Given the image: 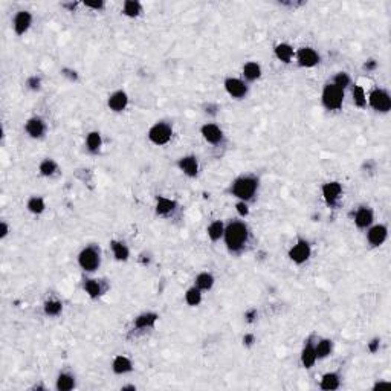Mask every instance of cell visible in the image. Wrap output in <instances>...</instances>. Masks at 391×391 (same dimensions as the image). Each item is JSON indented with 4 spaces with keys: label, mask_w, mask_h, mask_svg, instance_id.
<instances>
[{
    "label": "cell",
    "mask_w": 391,
    "mask_h": 391,
    "mask_svg": "<svg viewBox=\"0 0 391 391\" xmlns=\"http://www.w3.org/2000/svg\"><path fill=\"white\" fill-rule=\"evenodd\" d=\"M243 341H245L246 346H251V344L254 342V336H252V335H246V336L243 338Z\"/></svg>",
    "instance_id": "cell-45"
},
{
    "label": "cell",
    "mask_w": 391,
    "mask_h": 391,
    "mask_svg": "<svg viewBox=\"0 0 391 391\" xmlns=\"http://www.w3.org/2000/svg\"><path fill=\"white\" fill-rule=\"evenodd\" d=\"M235 210H237V213H238V215H240V217H246V215L249 214L248 203H246V202H243V200H240V202H237V203H235Z\"/></svg>",
    "instance_id": "cell-39"
},
{
    "label": "cell",
    "mask_w": 391,
    "mask_h": 391,
    "mask_svg": "<svg viewBox=\"0 0 391 391\" xmlns=\"http://www.w3.org/2000/svg\"><path fill=\"white\" fill-rule=\"evenodd\" d=\"M339 384H341V377H339V374L335 373V371H330V373H326L323 377H321L319 387H321V390L332 391V390L339 388Z\"/></svg>",
    "instance_id": "cell-22"
},
{
    "label": "cell",
    "mask_w": 391,
    "mask_h": 391,
    "mask_svg": "<svg viewBox=\"0 0 391 391\" xmlns=\"http://www.w3.org/2000/svg\"><path fill=\"white\" fill-rule=\"evenodd\" d=\"M26 208L29 213L32 214H41L46 208V203H44V199L40 197V196H32V197L28 200L26 203Z\"/></svg>",
    "instance_id": "cell-32"
},
{
    "label": "cell",
    "mask_w": 391,
    "mask_h": 391,
    "mask_svg": "<svg viewBox=\"0 0 391 391\" xmlns=\"http://www.w3.org/2000/svg\"><path fill=\"white\" fill-rule=\"evenodd\" d=\"M129 104V97L124 90H117L109 97L107 106L112 112H122Z\"/></svg>",
    "instance_id": "cell-15"
},
{
    "label": "cell",
    "mask_w": 391,
    "mask_h": 391,
    "mask_svg": "<svg viewBox=\"0 0 391 391\" xmlns=\"http://www.w3.org/2000/svg\"><path fill=\"white\" fill-rule=\"evenodd\" d=\"M352 97H353V102H354V106H358V107H365L367 106V97H365V92L361 86L358 84H354L353 89H352Z\"/></svg>",
    "instance_id": "cell-36"
},
{
    "label": "cell",
    "mask_w": 391,
    "mask_h": 391,
    "mask_svg": "<svg viewBox=\"0 0 391 391\" xmlns=\"http://www.w3.org/2000/svg\"><path fill=\"white\" fill-rule=\"evenodd\" d=\"M374 67H376V61H373V60L367 61V63L364 64V69H367V71H371V69H374Z\"/></svg>",
    "instance_id": "cell-44"
},
{
    "label": "cell",
    "mask_w": 391,
    "mask_h": 391,
    "mask_svg": "<svg viewBox=\"0 0 391 391\" xmlns=\"http://www.w3.org/2000/svg\"><path fill=\"white\" fill-rule=\"evenodd\" d=\"M333 84L335 86H338L339 89H346L347 86H350V77H349V74H346V72H339V74H336L335 75V78H333V81H332Z\"/></svg>",
    "instance_id": "cell-38"
},
{
    "label": "cell",
    "mask_w": 391,
    "mask_h": 391,
    "mask_svg": "<svg viewBox=\"0 0 391 391\" xmlns=\"http://www.w3.org/2000/svg\"><path fill=\"white\" fill-rule=\"evenodd\" d=\"M148 139H150L152 144L155 145H165L170 142L171 136H173V127L168 122H156L153 124L150 130L147 133Z\"/></svg>",
    "instance_id": "cell-5"
},
{
    "label": "cell",
    "mask_w": 391,
    "mask_h": 391,
    "mask_svg": "<svg viewBox=\"0 0 391 391\" xmlns=\"http://www.w3.org/2000/svg\"><path fill=\"white\" fill-rule=\"evenodd\" d=\"M157 318H159V315L155 312H145V313L137 315L133 321V324L136 329H150L156 324Z\"/></svg>",
    "instance_id": "cell-20"
},
{
    "label": "cell",
    "mask_w": 391,
    "mask_h": 391,
    "mask_svg": "<svg viewBox=\"0 0 391 391\" xmlns=\"http://www.w3.org/2000/svg\"><path fill=\"white\" fill-rule=\"evenodd\" d=\"M377 349H379V339H373V341L369 344V350H370L371 353H376Z\"/></svg>",
    "instance_id": "cell-43"
},
{
    "label": "cell",
    "mask_w": 391,
    "mask_h": 391,
    "mask_svg": "<svg viewBox=\"0 0 391 391\" xmlns=\"http://www.w3.org/2000/svg\"><path fill=\"white\" fill-rule=\"evenodd\" d=\"M84 291L90 298H98L102 293V287L98 280H86L84 281Z\"/></svg>",
    "instance_id": "cell-35"
},
{
    "label": "cell",
    "mask_w": 391,
    "mask_h": 391,
    "mask_svg": "<svg viewBox=\"0 0 391 391\" xmlns=\"http://www.w3.org/2000/svg\"><path fill=\"white\" fill-rule=\"evenodd\" d=\"M206 233H208V237L213 240V241H217L220 240L225 234V225L222 220H214L213 223H210L208 229H206Z\"/></svg>",
    "instance_id": "cell-30"
},
{
    "label": "cell",
    "mask_w": 391,
    "mask_h": 391,
    "mask_svg": "<svg viewBox=\"0 0 391 391\" xmlns=\"http://www.w3.org/2000/svg\"><path fill=\"white\" fill-rule=\"evenodd\" d=\"M9 233V228L6 225V222H2L0 223V238H5Z\"/></svg>",
    "instance_id": "cell-41"
},
{
    "label": "cell",
    "mask_w": 391,
    "mask_h": 391,
    "mask_svg": "<svg viewBox=\"0 0 391 391\" xmlns=\"http://www.w3.org/2000/svg\"><path fill=\"white\" fill-rule=\"evenodd\" d=\"M374 220V215H373V211L369 206H361V208L356 210L354 213V223L358 228L364 229V228H369L371 226Z\"/></svg>",
    "instance_id": "cell-17"
},
{
    "label": "cell",
    "mask_w": 391,
    "mask_h": 391,
    "mask_svg": "<svg viewBox=\"0 0 391 391\" xmlns=\"http://www.w3.org/2000/svg\"><path fill=\"white\" fill-rule=\"evenodd\" d=\"M57 390L59 391H69L75 387V377L69 373H60L59 377H57V384H55Z\"/></svg>",
    "instance_id": "cell-27"
},
{
    "label": "cell",
    "mask_w": 391,
    "mask_h": 391,
    "mask_svg": "<svg viewBox=\"0 0 391 391\" xmlns=\"http://www.w3.org/2000/svg\"><path fill=\"white\" fill-rule=\"evenodd\" d=\"M176 210V202L167 199V197H159L156 202V213L159 215H168Z\"/></svg>",
    "instance_id": "cell-24"
},
{
    "label": "cell",
    "mask_w": 391,
    "mask_h": 391,
    "mask_svg": "<svg viewBox=\"0 0 391 391\" xmlns=\"http://www.w3.org/2000/svg\"><path fill=\"white\" fill-rule=\"evenodd\" d=\"M295 57L296 63L301 67H313L319 63V54L313 48H300Z\"/></svg>",
    "instance_id": "cell-9"
},
{
    "label": "cell",
    "mask_w": 391,
    "mask_h": 391,
    "mask_svg": "<svg viewBox=\"0 0 391 391\" xmlns=\"http://www.w3.org/2000/svg\"><path fill=\"white\" fill-rule=\"evenodd\" d=\"M40 84H41V81H40V78H37V77H31V78H28V81H26V86L29 89H32V90H39Z\"/></svg>",
    "instance_id": "cell-40"
},
{
    "label": "cell",
    "mask_w": 391,
    "mask_h": 391,
    "mask_svg": "<svg viewBox=\"0 0 391 391\" xmlns=\"http://www.w3.org/2000/svg\"><path fill=\"white\" fill-rule=\"evenodd\" d=\"M316 353H315V344L312 342V339H309L307 344L304 346L303 352H301V364L304 369H312L316 362Z\"/></svg>",
    "instance_id": "cell-18"
},
{
    "label": "cell",
    "mask_w": 391,
    "mask_h": 391,
    "mask_svg": "<svg viewBox=\"0 0 391 391\" xmlns=\"http://www.w3.org/2000/svg\"><path fill=\"white\" fill-rule=\"evenodd\" d=\"M84 5H86L87 8L97 9V11H99V9H102V8L106 6V3H104V2H98V3H89V2H87V3H84Z\"/></svg>",
    "instance_id": "cell-42"
},
{
    "label": "cell",
    "mask_w": 391,
    "mask_h": 391,
    "mask_svg": "<svg viewBox=\"0 0 391 391\" xmlns=\"http://www.w3.org/2000/svg\"><path fill=\"white\" fill-rule=\"evenodd\" d=\"M369 104L371 109L381 113H387L391 109V98L384 89H373L369 95Z\"/></svg>",
    "instance_id": "cell-6"
},
{
    "label": "cell",
    "mask_w": 391,
    "mask_h": 391,
    "mask_svg": "<svg viewBox=\"0 0 391 391\" xmlns=\"http://www.w3.org/2000/svg\"><path fill=\"white\" fill-rule=\"evenodd\" d=\"M225 245L231 252H238L245 248L249 238V228L245 222L233 220L225 226Z\"/></svg>",
    "instance_id": "cell-1"
},
{
    "label": "cell",
    "mask_w": 391,
    "mask_h": 391,
    "mask_svg": "<svg viewBox=\"0 0 391 391\" xmlns=\"http://www.w3.org/2000/svg\"><path fill=\"white\" fill-rule=\"evenodd\" d=\"M387 385H388V382H377L374 385V388H381V387H387Z\"/></svg>",
    "instance_id": "cell-46"
},
{
    "label": "cell",
    "mask_w": 391,
    "mask_h": 391,
    "mask_svg": "<svg viewBox=\"0 0 391 391\" xmlns=\"http://www.w3.org/2000/svg\"><path fill=\"white\" fill-rule=\"evenodd\" d=\"M257 190H258V179L254 176H240L231 185L233 196L243 202H248L254 197Z\"/></svg>",
    "instance_id": "cell-2"
},
{
    "label": "cell",
    "mask_w": 391,
    "mask_h": 391,
    "mask_svg": "<svg viewBox=\"0 0 391 391\" xmlns=\"http://www.w3.org/2000/svg\"><path fill=\"white\" fill-rule=\"evenodd\" d=\"M75 5H77V3H71V5H64V6H66V8H69V9H74V8H75Z\"/></svg>",
    "instance_id": "cell-47"
},
{
    "label": "cell",
    "mask_w": 391,
    "mask_h": 391,
    "mask_svg": "<svg viewBox=\"0 0 391 391\" xmlns=\"http://www.w3.org/2000/svg\"><path fill=\"white\" fill-rule=\"evenodd\" d=\"M243 75L248 81H255L261 77V67L255 61H249L243 66Z\"/></svg>",
    "instance_id": "cell-26"
},
{
    "label": "cell",
    "mask_w": 391,
    "mask_h": 391,
    "mask_svg": "<svg viewBox=\"0 0 391 391\" xmlns=\"http://www.w3.org/2000/svg\"><path fill=\"white\" fill-rule=\"evenodd\" d=\"M332 349H333V342H332V339H327V338L319 339V341L315 344L316 358H318V359H324V358H327V356L332 353Z\"/></svg>",
    "instance_id": "cell-25"
},
{
    "label": "cell",
    "mask_w": 391,
    "mask_h": 391,
    "mask_svg": "<svg viewBox=\"0 0 391 391\" xmlns=\"http://www.w3.org/2000/svg\"><path fill=\"white\" fill-rule=\"evenodd\" d=\"M101 144H102V139H101V133L99 132H90L87 135V137H86V145H87V150L90 153L99 152Z\"/></svg>",
    "instance_id": "cell-31"
},
{
    "label": "cell",
    "mask_w": 391,
    "mask_h": 391,
    "mask_svg": "<svg viewBox=\"0 0 391 391\" xmlns=\"http://www.w3.org/2000/svg\"><path fill=\"white\" fill-rule=\"evenodd\" d=\"M194 283H196L194 286L199 287L200 291H210L214 286V277L210 272H200L197 277H196Z\"/></svg>",
    "instance_id": "cell-28"
},
{
    "label": "cell",
    "mask_w": 391,
    "mask_h": 391,
    "mask_svg": "<svg viewBox=\"0 0 391 391\" xmlns=\"http://www.w3.org/2000/svg\"><path fill=\"white\" fill-rule=\"evenodd\" d=\"M200 133L203 136V139L208 142V144L217 145V144H220L223 141V132H222V129L218 127V125L213 124V122H206L205 125H202Z\"/></svg>",
    "instance_id": "cell-10"
},
{
    "label": "cell",
    "mask_w": 391,
    "mask_h": 391,
    "mask_svg": "<svg viewBox=\"0 0 391 391\" xmlns=\"http://www.w3.org/2000/svg\"><path fill=\"white\" fill-rule=\"evenodd\" d=\"M321 191H323V197H324L326 203L333 206L338 202V199L341 197L342 187H341L339 182H327V183H324V185H323Z\"/></svg>",
    "instance_id": "cell-12"
},
{
    "label": "cell",
    "mask_w": 391,
    "mask_h": 391,
    "mask_svg": "<svg viewBox=\"0 0 391 391\" xmlns=\"http://www.w3.org/2000/svg\"><path fill=\"white\" fill-rule=\"evenodd\" d=\"M293 55H295V52H293V48H292L291 44L280 43V44L275 46V57H277L280 61H283V63H291L292 59H293Z\"/></svg>",
    "instance_id": "cell-23"
},
{
    "label": "cell",
    "mask_w": 391,
    "mask_h": 391,
    "mask_svg": "<svg viewBox=\"0 0 391 391\" xmlns=\"http://www.w3.org/2000/svg\"><path fill=\"white\" fill-rule=\"evenodd\" d=\"M32 25V14L29 11H19L13 19V28L17 36H23Z\"/></svg>",
    "instance_id": "cell-11"
},
{
    "label": "cell",
    "mask_w": 391,
    "mask_h": 391,
    "mask_svg": "<svg viewBox=\"0 0 391 391\" xmlns=\"http://www.w3.org/2000/svg\"><path fill=\"white\" fill-rule=\"evenodd\" d=\"M388 237V229L385 225H374L367 233V240L371 246H381Z\"/></svg>",
    "instance_id": "cell-14"
},
{
    "label": "cell",
    "mask_w": 391,
    "mask_h": 391,
    "mask_svg": "<svg viewBox=\"0 0 391 391\" xmlns=\"http://www.w3.org/2000/svg\"><path fill=\"white\" fill-rule=\"evenodd\" d=\"M25 132L34 137V139H39V137H41L46 132V124L41 118L39 117H34V118H29L25 124Z\"/></svg>",
    "instance_id": "cell-16"
},
{
    "label": "cell",
    "mask_w": 391,
    "mask_h": 391,
    "mask_svg": "<svg viewBox=\"0 0 391 391\" xmlns=\"http://www.w3.org/2000/svg\"><path fill=\"white\" fill-rule=\"evenodd\" d=\"M110 249H112V252H113V257L117 258L118 261H125V260H129L130 251H129L127 245H125L124 241L112 240V241H110Z\"/></svg>",
    "instance_id": "cell-21"
},
{
    "label": "cell",
    "mask_w": 391,
    "mask_h": 391,
    "mask_svg": "<svg viewBox=\"0 0 391 391\" xmlns=\"http://www.w3.org/2000/svg\"><path fill=\"white\" fill-rule=\"evenodd\" d=\"M223 86H225V90L228 92V95L235 98V99L245 98L246 94H248V86H246V83L243 81V79H240V78L229 77V78L225 79Z\"/></svg>",
    "instance_id": "cell-8"
},
{
    "label": "cell",
    "mask_w": 391,
    "mask_h": 391,
    "mask_svg": "<svg viewBox=\"0 0 391 391\" xmlns=\"http://www.w3.org/2000/svg\"><path fill=\"white\" fill-rule=\"evenodd\" d=\"M112 370L113 373H117V374H125V373H129L133 370V364L132 361L127 358V356H117V358L113 359L112 362Z\"/></svg>",
    "instance_id": "cell-19"
},
{
    "label": "cell",
    "mask_w": 391,
    "mask_h": 391,
    "mask_svg": "<svg viewBox=\"0 0 391 391\" xmlns=\"http://www.w3.org/2000/svg\"><path fill=\"white\" fill-rule=\"evenodd\" d=\"M310 254H312V249H310L309 241L304 240V238H300L289 249V258L295 264H303V263H306L310 258Z\"/></svg>",
    "instance_id": "cell-7"
},
{
    "label": "cell",
    "mask_w": 391,
    "mask_h": 391,
    "mask_svg": "<svg viewBox=\"0 0 391 391\" xmlns=\"http://www.w3.org/2000/svg\"><path fill=\"white\" fill-rule=\"evenodd\" d=\"M57 170H59V165H57L55 160H52V159H43L41 162H40V165H39L40 175L44 176V177L54 176Z\"/></svg>",
    "instance_id": "cell-34"
},
{
    "label": "cell",
    "mask_w": 391,
    "mask_h": 391,
    "mask_svg": "<svg viewBox=\"0 0 391 391\" xmlns=\"http://www.w3.org/2000/svg\"><path fill=\"white\" fill-rule=\"evenodd\" d=\"M63 310V304L59 300H49L44 303V313L48 316H57Z\"/></svg>",
    "instance_id": "cell-37"
},
{
    "label": "cell",
    "mask_w": 391,
    "mask_h": 391,
    "mask_svg": "<svg viewBox=\"0 0 391 391\" xmlns=\"http://www.w3.org/2000/svg\"><path fill=\"white\" fill-rule=\"evenodd\" d=\"M185 301L191 307L199 306L202 303V291L199 289V287H196V286L190 287V289L185 292Z\"/></svg>",
    "instance_id": "cell-33"
},
{
    "label": "cell",
    "mask_w": 391,
    "mask_h": 391,
    "mask_svg": "<svg viewBox=\"0 0 391 391\" xmlns=\"http://www.w3.org/2000/svg\"><path fill=\"white\" fill-rule=\"evenodd\" d=\"M177 167L183 175H187L188 177H196L199 173V162L197 157L188 155V156H182L177 160Z\"/></svg>",
    "instance_id": "cell-13"
},
{
    "label": "cell",
    "mask_w": 391,
    "mask_h": 391,
    "mask_svg": "<svg viewBox=\"0 0 391 391\" xmlns=\"http://www.w3.org/2000/svg\"><path fill=\"white\" fill-rule=\"evenodd\" d=\"M142 13V5L139 2H136V0H127V2H124L122 5V14L127 16V17H137Z\"/></svg>",
    "instance_id": "cell-29"
},
{
    "label": "cell",
    "mask_w": 391,
    "mask_h": 391,
    "mask_svg": "<svg viewBox=\"0 0 391 391\" xmlns=\"http://www.w3.org/2000/svg\"><path fill=\"white\" fill-rule=\"evenodd\" d=\"M78 264L86 272H95L101 264L99 249L94 245L83 248L81 252L78 254Z\"/></svg>",
    "instance_id": "cell-3"
},
{
    "label": "cell",
    "mask_w": 391,
    "mask_h": 391,
    "mask_svg": "<svg viewBox=\"0 0 391 391\" xmlns=\"http://www.w3.org/2000/svg\"><path fill=\"white\" fill-rule=\"evenodd\" d=\"M321 101H323V106L327 110H339L344 102V90L333 83H329L323 89Z\"/></svg>",
    "instance_id": "cell-4"
}]
</instances>
